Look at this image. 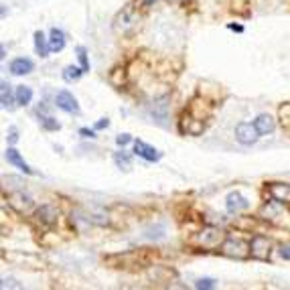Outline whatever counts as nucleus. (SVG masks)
<instances>
[{"mask_svg":"<svg viewBox=\"0 0 290 290\" xmlns=\"http://www.w3.org/2000/svg\"><path fill=\"white\" fill-rule=\"evenodd\" d=\"M280 120H282V124L286 128H290V104H286V106L280 108Z\"/></svg>","mask_w":290,"mask_h":290,"instance_id":"obj_25","label":"nucleus"},{"mask_svg":"<svg viewBox=\"0 0 290 290\" xmlns=\"http://www.w3.org/2000/svg\"><path fill=\"white\" fill-rule=\"evenodd\" d=\"M6 138H8L10 144H16V142H18V130H16L14 126L8 128V136H6Z\"/></svg>","mask_w":290,"mask_h":290,"instance_id":"obj_28","label":"nucleus"},{"mask_svg":"<svg viewBox=\"0 0 290 290\" xmlns=\"http://www.w3.org/2000/svg\"><path fill=\"white\" fill-rule=\"evenodd\" d=\"M166 102H168L166 98H161L157 102H152V116H154V118H159L161 122L166 118V110H168V104Z\"/></svg>","mask_w":290,"mask_h":290,"instance_id":"obj_18","label":"nucleus"},{"mask_svg":"<svg viewBox=\"0 0 290 290\" xmlns=\"http://www.w3.org/2000/svg\"><path fill=\"white\" fill-rule=\"evenodd\" d=\"M0 102H2V108L12 106V93H10V85L6 82L0 83Z\"/></svg>","mask_w":290,"mask_h":290,"instance_id":"obj_20","label":"nucleus"},{"mask_svg":"<svg viewBox=\"0 0 290 290\" xmlns=\"http://www.w3.org/2000/svg\"><path fill=\"white\" fill-rule=\"evenodd\" d=\"M221 252H223L225 256H229V258L242 260V258H246V256L249 254V246H246L242 240L227 238V240L223 242V246H221Z\"/></svg>","mask_w":290,"mask_h":290,"instance_id":"obj_3","label":"nucleus"},{"mask_svg":"<svg viewBox=\"0 0 290 290\" xmlns=\"http://www.w3.org/2000/svg\"><path fill=\"white\" fill-rule=\"evenodd\" d=\"M260 136V132L256 128V124H249V122H240L236 126V140L244 146H252Z\"/></svg>","mask_w":290,"mask_h":290,"instance_id":"obj_2","label":"nucleus"},{"mask_svg":"<svg viewBox=\"0 0 290 290\" xmlns=\"http://www.w3.org/2000/svg\"><path fill=\"white\" fill-rule=\"evenodd\" d=\"M270 248H272V244L264 236H254L249 240V254L258 260H266L270 256Z\"/></svg>","mask_w":290,"mask_h":290,"instance_id":"obj_5","label":"nucleus"},{"mask_svg":"<svg viewBox=\"0 0 290 290\" xmlns=\"http://www.w3.org/2000/svg\"><path fill=\"white\" fill-rule=\"evenodd\" d=\"M195 288H199V290H211V288H215V280L213 278H199L195 282Z\"/></svg>","mask_w":290,"mask_h":290,"instance_id":"obj_24","label":"nucleus"},{"mask_svg":"<svg viewBox=\"0 0 290 290\" xmlns=\"http://www.w3.org/2000/svg\"><path fill=\"white\" fill-rule=\"evenodd\" d=\"M197 242H199L203 248H215V246H219V242H221V231L215 229V227H205L201 234H199Z\"/></svg>","mask_w":290,"mask_h":290,"instance_id":"obj_10","label":"nucleus"},{"mask_svg":"<svg viewBox=\"0 0 290 290\" xmlns=\"http://www.w3.org/2000/svg\"><path fill=\"white\" fill-rule=\"evenodd\" d=\"M55 104H57V108H61V110L67 112V114H80V104H77L75 95H73L71 91H67V89L57 91Z\"/></svg>","mask_w":290,"mask_h":290,"instance_id":"obj_4","label":"nucleus"},{"mask_svg":"<svg viewBox=\"0 0 290 290\" xmlns=\"http://www.w3.org/2000/svg\"><path fill=\"white\" fill-rule=\"evenodd\" d=\"M270 197L276 199L278 203H290V185H282V183H272L268 187Z\"/></svg>","mask_w":290,"mask_h":290,"instance_id":"obj_12","label":"nucleus"},{"mask_svg":"<svg viewBox=\"0 0 290 290\" xmlns=\"http://www.w3.org/2000/svg\"><path fill=\"white\" fill-rule=\"evenodd\" d=\"M4 57H6V47L2 45V47H0V59H4Z\"/></svg>","mask_w":290,"mask_h":290,"instance_id":"obj_34","label":"nucleus"},{"mask_svg":"<svg viewBox=\"0 0 290 290\" xmlns=\"http://www.w3.org/2000/svg\"><path fill=\"white\" fill-rule=\"evenodd\" d=\"M10 73L12 75H27L35 69V63L31 59H27V57H16V59L10 61Z\"/></svg>","mask_w":290,"mask_h":290,"instance_id":"obj_13","label":"nucleus"},{"mask_svg":"<svg viewBox=\"0 0 290 290\" xmlns=\"http://www.w3.org/2000/svg\"><path fill=\"white\" fill-rule=\"evenodd\" d=\"M8 203H10L12 209L18 211V213H31V211L35 209V201L27 195V193H23V191H18V193H14V195H10Z\"/></svg>","mask_w":290,"mask_h":290,"instance_id":"obj_6","label":"nucleus"},{"mask_svg":"<svg viewBox=\"0 0 290 290\" xmlns=\"http://www.w3.org/2000/svg\"><path fill=\"white\" fill-rule=\"evenodd\" d=\"M80 134H82L83 138H95V132H93V130H89V128H82V130H80Z\"/></svg>","mask_w":290,"mask_h":290,"instance_id":"obj_32","label":"nucleus"},{"mask_svg":"<svg viewBox=\"0 0 290 290\" xmlns=\"http://www.w3.org/2000/svg\"><path fill=\"white\" fill-rule=\"evenodd\" d=\"M57 217H59V211H57L53 205H41L39 209H35V219L41 223V225H55L57 223Z\"/></svg>","mask_w":290,"mask_h":290,"instance_id":"obj_7","label":"nucleus"},{"mask_svg":"<svg viewBox=\"0 0 290 290\" xmlns=\"http://www.w3.org/2000/svg\"><path fill=\"white\" fill-rule=\"evenodd\" d=\"M136 29V16H134L132 8H124L122 12H118V16L114 18V31L122 33V35H130Z\"/></svg>","mask_w":290,"mask_h":290,"instance_id":"obj_1","label":"nucleus"},{"mask_svg":"<svg viewBox=\"0 0 290 290\" xmlns=\"http://www.w3.org/2000/svg\"><path fill=\"white\" fill-rule=\"evenodd\" d=\"M108 126H110V120H108V118H100L98 122H95L93 128H95V130H104V128H108Z\"/></svg>","mask_w":290,"mask_h":290,"instance_id":"obj_31","label":"nucleus"},{"mask_svg":"<svg viewBox=\"0 0 290 290\" xmlns=\"http://www.w3.org/2000/svg\"><path fill=\"white\" fill-rule=\"evenodd\" d=\"M35 51L39 57H47L49 51H51V45H49V39H45L43 31H37L35 33Z\"/></svg>","mask_w":290,"mask_h":290,"instance_id":"obj_16","label":"nucleus"},{"mask_svg":"<svg viewBox=\"0 0 290 290\" xmlns=\"http://www.w3.org/2000/svg\"><path fill=\"white\" fill-rule=\"evenodd\" d=\"M146 236H148L150 240H161V238L165 236V229H163V227H157V229L152 227V229H148V234H146Z\"/></svg>","mask_w":290,"mask_h":290,"instance_id":"obj_26","label":"nucleus"},{"mask_svg":"<svg viewBox=\"0 0 290 290\" xmlns=\"http://www.w3.org/2000/svg\"><path fill=\"white\" fill-rule=\"evenodd\" d=\"M168 2H181V0H168Z\"/></svg>","mask_w":290,"mask_h":290,"instance_id":"obj_36","label":"nucleus"},{"mask_svg":"<svg viewBox=\"0 0 290 290\" xmlns=\"http://www.w3.org/2000/svg\"><path fill=\"white\" fill-rule=\"evenodd\" d=\"M14 100H16L18 106H27V104H31V100H33V89L27 87V85H18L16 91H14Z\"/></svg>","mask_w":290,"mask_h":290,"instance_id":"obj_17","label":"nucleus"},{"mask_svg":"<svg viewBox=\"0 0 290 290\" xmlns=\"http://www.w3.org/2000/svg\"><path fill=\"white\" fill-rule=\"evenodd\" d=\"M231 31H238V33H244V27L242 25H229Z\"/></svg>","mask_w":290,"mask_h":290,"instance_id":"obj_33","label":"nucleus"},{"mask_svg":"<svg viewBox=\"0 0 290 290\" xmlns=\"http://www.w3.org/2000/svg\"><path fill=\"white\" fill-rule=\"evenodd\" d=\"M2 288H23V286L16 284V280L12 278H2Z\"/></svg>","mask_w":290,"mask_h":290,"instance_id":"obj_30","label":"nucleus"},{"mask_svg":"<svg viewBox=\"0 0 290 290\" xmlns=\"http://www.w3.org/2000/svg\"><path fill=\"white\" fill-rule=\"evenodd\" d=\"M4 159L8 161V165H12V166H16L18 170H23L25 175H35V170L25 163V159L21 157V152H18L16 148H6V152H4Z\"/></svg>","mask_w":290,"mask_h":290,"instance_id":"obj_9","label":"nucleus"},{"mask_svg":"<svg viewBox=\"0 0 290 290\" xmlns=\"http://www.w3.org/2000/svg\"><path fill=\"white\" fill-rule=\"evenodd\" d=\"M254 124H256L260 134H270V132H274V128H276L272 116H268V114H260L258 118L254 120Z\"/></svg>","mask_w":290,"mask_h":290,"instance_id":"obj_15","label":"nucleus"},{"mask_svg":"<svg viewBox=\"0 0 290 290\" xmlns=\"http://www.w3.org/2000/svg\"><path fill=\"white\" fill-rule=\"evenodd\" d=\"M225 205H227V211H229V213H240V211H244V209H248V207H249L248 199L242 195V193H238V191L229 193V195H227V201H225Z\"/></svg>","mask_w":290,"mask_h":290,"instance_id":"obj_11","label":"nucleus"},{"mask_svg":"<svg viewBox=\"0 0 290 290\" xmlns=\"http://www.w3.org/2000/svg\"><path fill=\"white\" fill-rule=\"evenodd\" d=\"M83 67H77V65H67L63 69V80L65 82H75V80H80V77L83 75Z\"/></svg>","mask_w":290,"mask_h":290,"instance_id":"obj_19","label":"nucleus"},{"mask_svg":"<svg viewBox=\"0 0 290 290\" xmlns=\"http://www.w3.org/2000/svg\"><path fill=\"white\" fill-rule=\"evenodd\" d=\"M75 51H77V59H80L83 71L87 73V71H89V59H87V51H85V47H77Z\"/></svg>","mask_w":290,"mask_h":290,"instance_id":"obj_23","label":"nucleus"},{"mask_svg":"<svg viewBox=\"0 0 290 290\" xmlns=\"http://www.w3.org/2000/svg\"><path fill=\"white\" fill-rule=\"evenodd\" d=\"M278 254L284 258V260H290V244H282L278 248Z\"/></svg>","mask_w":290,"mask_h":290,"instance_id":"obj_29","label":"nucleus"},{"mask_svg":"<svg viewBox=\"0 0 290 290\" xmlns=\"http://www.w3.org/2000/svg\"><path fill=\"white\" fill-rule=\"evenodd\" d=\"M49 45H51V51H55V53L63 51V47H65V33L61 29H51Z\"/></svg>","mask_w":290,"mask_h":290,"instance_id":"obj_14","label":"nucleus"},{"mask_svg":"<svg viewBox=\"0 0 290 290\" xmlns=\"http://www.w3.org/2000/svg\"><path fill=\"white\" fill-rule=\"evenodd\" d=\"M134 154H136V157H140V159H144V161H148V163H157L161 159V152L154 148V146L146 144L144 140H136V142H134Z\"/></svg>","mask_w":290,"mask_h":290,"instance_id":"obj_8","label":"nucleus"},{"mask_svg":"<svg viewBox=\"0 0 290 290\" xmlns=\"http://www.w3.org/2000/svg\"><path fill=\"white\" fill-rule=\"evenodd\" d=\"M41 124H43V128L45 130H49V132H55V130H59L61 128V124L57 122L53 116H41Z\"/></svg>","mask_w":290,"mask_h":290,"instance_id":"obj_22","label":"nucleus"},{"mask_svg":"<svg viewBox=\"0 0 290 290\" xmlns=\"http://www.w3.org/2000/svg\"><path fill=\"white\" fill-rule=\"evenodd\" d=\"M114 163H116V166L118 168H124V170H130V166H132V163H130V157L126 152H114Z\"/></svg>","mask_w":290,"mask_h":290,"instance_id":"obj_21","label":"nucleus"},{"mask_svg":"<svg viewBox=\"0 0 290 290\" xmlns=\"http://www.w3.org/2000/svg\"><path fill=\"white\" fill-rule=\"evenodd\" d=\"M132 142V136L130 134H120V136H116V144L118 146H126V144H130Z\"/></svg>","mask_w":290,"mask_h":290,"instance_id":"obj_27","label":"nucleus"},{"mask_svg":"<svg viewBox=\"0 0 290 290\" xmlns=\"http://www.w3.org/2000/svg\"><path fill=\"white\" fill-rule=\"evenodd\" d=\"M152 2H157V0H142V4H144V6H150Z\"/></svg>","mask_w":290,"mask_h":290,"instance_id":"obj_35","label":"nucleus"}]
</instances>
